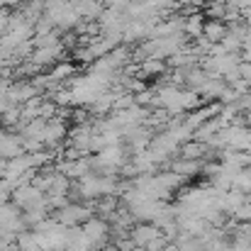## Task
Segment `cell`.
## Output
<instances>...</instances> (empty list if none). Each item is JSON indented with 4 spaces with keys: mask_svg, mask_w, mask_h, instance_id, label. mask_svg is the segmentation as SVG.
<instances>
[{
    "mask_svg": "<svg viewBox=\"0 0 251 251\" xmlns=\"http://www.w3.org/2000/svg\"><path fill=\"white\" fill-rule=\"evenodd\" d=\"M22 212L25 210H47V195L34 185V183H27V185H17L12 190V198H10ZM49 212V210H47Z\"/></svg>",
    "mask_w": 251,
    "mask_h": 251,
    "instance_id": "obj_1",
    "label": "cell"
},
{
    "mask_svg": "<svg viewBox=\"0 0 251 251\" xmlns=\"http://www.w3.org/2000/svg\"><path fill=\"white\" fill-rule=\"evenodd\" d=\"M95 215V207H90V202H69V205H64V207H59L56 212H54V220L59 222V225H64V227H78V225H83L88 217H93Z\"/></svg>",
    "mask_w": 251,
    "mask_h": 251,
    "instance_id": "obj_2",
    "label": "cell"
},
{
    "mask_svg": "<svg viewBox=\"0 0 251 251\" xmlns=\"http://www.w3.org/2000/svg\"><path fill=\"white\" fill-rule=\"evenodd\" d=\"M81 232H83L85 239L93 244V249H100V244H105L110 239V225H107V220H102L98 215L85 220L81 225Z\"/></svg>",
    "mask_w": 251,
    "mask_h": 251,
    "instance_id": "obj_3",
    "label": "cell"
},
{
    "mask_svg": "<svg viewBox=\"0 0 251 251\" xmlns=\"http://www.w3.org/2000/svg\"><path fill=\"white\" fill-rule=\"evenodd\" d=\"M66 134H69V129H66V120L59 117V115H54L51 120H47V127H44V137H42V142H44L47 149H51V147H59V144L64 142Z\"/></svg>",
    "mask_w": 251,
    "mask_h": 251,
    "instance_id": "obj_4",
    "label": "cell"
},
{
    "mask_svg": "<svg viewBox=\"0 0 251 251\" xmlns=\"http://www.w3.org/2000/svg\"><path fill=\"white\" fill-rule=\"evenodd\" d=\"M54 168H56L59 173H64L66 178H71V180H78V178H83L85 173H90V171H93L88 156H78V159H61Z\"/></svg>",
    "mask_w": 251,
    "mask_h": 251,
    "instance_id": "obj_5",
    "label": "cell"
},
{
    "mask_svg": "<svg viewBox=\"0 0 251 251\" xmlns=\"http://www.w3.org/2000/svg\"><path fill=\"white\" fill-rule=\"evenodd\" d=\"M156 237H161V229L154 225V222H134L132 225V229H129V239L134 242V247H139V249H144L151 239H156Z\"/></svg>",
    "mask_w": 251,
    "mask_h": 251,
    "instance_id": "obj_6",
    "label": "cell"
},
{
    "mask_svg": "<svg viewBox=\"0 0 251 251\" xmlns=\"http://www.w3.org/2000/svg\"><path fill=\"white\" fill-rule=\"evenodd\" d=\"M64 44L59 42V44H54V47H37L34 51H32V61L34 64H39L42 69H47V66H54L56 61H61L64 59Z\"/></svg>",
    "mask_w": 251,
    "mask_h": 251,
    "instance_id": "obj_7",
    "label": "cell"
},
{
    "mask_svg": "<svg viewBox=\"0 0 251 251\" xmlns=\"http://www.w3.org/2000/svg\"><path fill=\"white\" fill-rule=\"evenodd\" d=\"M178 156H180V159H198V161H202L205 156H207V159L212 156V149H210L205 142L188 139V142H183V144L178 147Z\"/></svg>",
    "mask_w": 251,
    "mask_h": 251,
    "instance_id": "obj_8",
    "label": "cell"
},
{
    "mask_svg": "<svg viewBox=\"0 0 251 251\" xmlns=\"http://www.w3.org/2000/svg\"><path fill=\"white\" fill-rule=\"evenodd\" d=\"M164 168L183 176V178H195L200 173V168H202V161H198V159H180L178 156V159H171L168 164H164Z\"/></svg>",
    "mask_w": 251,
    "mask_h": 251,
    "instance_id": "obj_9",
    "label": "cell"
},
{
    "mask_svg": "<svg viewBox=\"0 0 251 251\" xmlns=\"http://www.w3.org/2000/svg\"><path fill=\"white\" fill-rule=\"evenodd\" d=\"M164 74H168L166 61H164V59H154V56H149V59H144V61L139 64L137 78H142V81H147V78H161Z\"/></svg>",
    "mask_w": 251,
    "mask_h": 251,
    "instance_id": "obj_10",
    "label": "cell"
},
{
    "mask_svg": "<svg viewBox=\"0 0 251 251\" xmlns=\"http://www.w3.org/2000/svg\"><path fill=\"white\" fill-rule=\"evenodd\" d=\"M202 27H205V15L200 10H195L190 15H183V32H185V37L190 42L202 37Z\"/></svg>",
    "mask_w": 251,
    "mask_h": 251,
    "instance_id": "obj_11",
    "label": "cell"
},
{
    "mask_svg": "<svg viewBox=\"0 0 251 251\" xmlns=\"http://www.w3.org/2000/svg\"><path fill=\"white\" fill-rule=\"evenodd\" d=\"M71 5H74L76 12L81 15V20H98V15H100L102 7H105L102 0H71Z\"/></svg>",
    "mask_w": 251,
    "mask_h": 251,
    "instance_id": "obj_12",
    "label": "cell"
},
{
    "mask_svg": "<svg viewBox=\"0 0 251 251\" xmlns=\"http://www.w3.org/2000/svg\"><path fill=\"white\" fill-rule=\"evenodd\" d=\"M227 34V25L222 20H205V27H202V37L212 44L222 42V37Z\"/></svg>",
    "mask_w": 251,
    "mask_h": 251,
    "instance_id": "obj_13",
    "label": "cell"
},
{
    "mask_svg": "<svg viewBox=\"0 0 251 251\" xmlns=\"http://www.w3.org/2000/svg\"><path fill=\"white\" fill-rule=\"evenodd\" d=\"M74 74H76V64H71V61H56L54 66H51V71H49V78L51 81H56V83H66L69 78H74Z\"/></svg>",
    "mask_w": 251,
    "mask_h": 251,
    "instance_id": "obj_14",
    "label": "cell"
},
{
    "mask_svg": "<svg viewBox=\"0 0 251 251\" xmlns=\"http://www.w3.org/2000/svg\"><path fill=\"white\" fill-rule=\"evenodd\" d=\"M20 120H22V105H17V102H10L0 112V122L5 127H20Z\"/></svg>",
    "mask_w": 251,
    "mask_h": 251,
    "instance_id": "obj_15",
    "label": "cell"
},
{
    "mask_svg": "<svg viewBox=\"0 0 251 251\" xmlns=\"http://www.w3.org/2000/svg\"><path fill=\"white\" fill-rule=\"evenodd\" d=\"M17 249L20 251H42V247H39V239H37V234L34 232H20L17 234Z\"/></svg>",
    "mask_w": 251,
    "mask_h": 251,
    "instance_id": "obj_16",
    "label": "cell"
},
{
    "mask_svg": "<svg viewBox=\"0 0 251 251\" xmlns=\"http://www.w3.org/2000/svg\"><path fill=\"white\" fill-rule=\"evenodd\" d=\"M44 217H47V210H25V212H22V222H25L27 227H37Z\"/></svg>",
    "mask_w": 251,
    "mask_h": 251,
    "instance_id": "obj_17",
    "label": "cell"
},
{
    "mask_svg": "<svg viewBox=\"0 0 251 251\" xmlns=\"http://www.w3.org/2000/svg\"><path fill=\"white\" fill-rule=\"evenodd\" d=\"M229 217H234L237 222H251V202H242Z\"/></svg>",
    "mask_w": 251,
    "mask_h": 251,
    "instance_id": "obj_18",
    "label": "cell"
},
{
    "mask_svg": "<svg viewBox=\"0 0 251 251\" xmlns=\"http://www.w3.org/2000/svg\"><path fill=\"white\" fill-rule=\"evenodd\" d=\"M12 190H15V183L7 178H0V202H7L12 198Z\"/></svg>",
    "mask_w": 251,
    "mask_h": 251,
    "instance_id": "obj_19",
    "label": "cell"
},
{
    "mask_svg": "<svg viewBox=\"0 0 251 251\" xmlns=\"http://www.w3.org/2000/svg\"><path fill=\"white\" fill-rule=\"evenodd\" d=\"M147 2H149L151 10H156V12H164V10L176 7V0H147Z\"/></svg>",
    "mask_w": 251,
    "mask_h": 251,
    "instance_id": "obj_20",
    "label": "cell"
},
{
    "mask_svg": "<svg viewBox=\"0 0 251 251\" xmlns=\"http://www.w3.org/2000/svg\"><path fill=\"white\" fill-rule=\"evenodd\" d=\"M239 74H242V78H244L251 88V61H242V64H239Z\"/></svg>",
    "mask_w": 251,
    "mask_h": 251,
    "instance_id": "obj_21",
    "label": "cell"
},
{
    "mask_svg": "<svg viewBox=\"0 0 251 251\" xmlns=\"http://www.w3.org/2000/svg\"><path fill=\"white\" fill-rule=\"evenodd\" d=\"M102 2H105L107 7H122V10H125V7H127L132 0H102Z\"/></svg>",
    "mask_w": 251,
    "mask_h": 251,
    "instance_id": "obj_22",
    "label": "cell"
},
{
    "mask_svg": "<svg viewBox=\"0 0 251 251\" xmlns=\"http://www.w3.org/2000/svg\"><path fill=\"white\" fill-rule=\"evenodd\" d=\"M7 105H10V100H7V95H5V93H0V112H2V110H5Z\"/></svg>",
    "mask_w": 251,
    "mask_h": 251,
    "instance_id": "obj_23",
    "label": "cell"
},
{
    "mask_svg": "<svg viewBox=\"0 0 251 251\" xmlns=\"http://www.w3.org/2000/svg\"><path fill=\"white\" fill-rule=\"evenodd\" d=\"M27 2H34V5H39V7H44V2H47V0H27Z\"/></svg>",
    "mask_w": 251,
    "mask_h": 251,
    "instance_id": "obj_24",
    "label": "cell"
},
{
    "mask_svg": "<svg viewBox=\"0 0 251 251\" xmlns=\"http://www.w3.org/2000/svg\"><path fill=\"white\" fill-rule=\"evenodd\" d=\"M95 251H117V249H115V244H112V247H105V249H95Z\"/></svg>",
    "mask_w": 251,
    "mask_h": 251,
    "instance_id": "obj_25",
    "label": "cell"
}]
</instances>
